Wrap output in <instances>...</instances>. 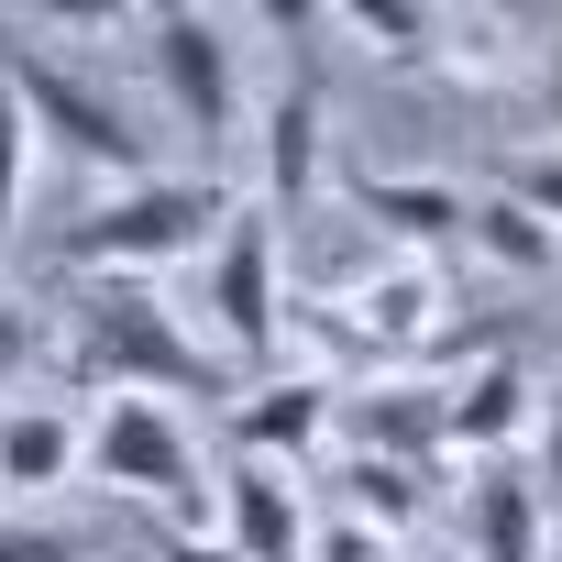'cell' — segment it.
Listing matches in <instances>:
<instances>
[{
    "label": "cell",
    "mask_w": 562,
    "mask_h": 562,
    "mask_svg": "<svg viewBox=\"0 0 562 562\" xmlns=\"http://www.w3.org/2000/svg\"><path fill=\"white\" fill-rule=\"evenodd\" d=\"M342 199H353V221H364L386 254H408V265L463 254V221H474V199H463L452 177H375V166H364Z\"/></svg>",
    "instance_id": "cell-9"
},
{
    "label": "cell",
    "mask_w": 562,
    "mask_h": 562,
    "mask_svg": "<svg viewBox=\"0 0 562 562\" xmlns=\"http://www.w3.org/2000/svg\"><path fill=\"white\" fill-rule=\"evenodd\" d=\"M144 67H155L166 111H177L199 144H232V133H243V56H232V23H221V12L155 0V12H144Z\"/></svg>",
    "instance_id": "cell-6"
},
{
    "label": "cell",
    "mask_w": 562,
    "mask_h": 562,
    "mask_svg": "<svg viewBox=\"0 0 562 562\" xmlns=\"http://www.w3.org/2000/svg\"><path fill=\"white\" fill-rule=\"evenodd\" d=\"M507 199H518L540 232H562V144H540V155H507Z\"/></svg>",
    "instance_id": "cell-21"
},
{
    "label": "cell",
    "mask_w": 562,
    "mask_h": 562,
    "mask_svg": "<svg viewBox=\"0 0 562 562\" xmlns=\"http://www.w3.org/2000/svg\"><path fill=\"white\" fill-rule=\"evenodd\" d=\"M331 430H353V452H375V463L430 474L452 452V375H364V386H342Z\"/></svg>",
    "instance_id": "cell-7"
},
{
    "label": "cell",
    "mask_w": 562,
    "mask_h": 562,
    "mask_svg": "<svg viewBox=\"0 0 562 562\" xmlns=\"http://www.w3.org/2000/svg\"><path fill=\"white\" fill-rule=\"evenodd\" d=\"M155 562H243V551H232V540H188V529H166Z\"/></svg>",
    "instance_id": "cell-25"
},
{
    "label": "cell",
    "mask_w": 562,
    "mask_h": 562,
    "mask_svg": "<svg viewBox=\"0 0 562 562\" xmlns=\"http://www.w3.org/2000/svg\"><path fill=\"white\" fill-rule=\"evenodd\" d=\"M199 310H210V342L232 364H276L288 353V232H276L254 199L232 210V232L199 265Z\"/></svg>",
    "instance_id": "cell-5"
},
{
    "label": "cell",
    "mask_w": 562,
    "mask_h": 562,
    "mask_svg": "<svg viewBox=\"0 0 562 562\" xmlns=\"http://www.w3.org/2000/svg\"><path fill=\"white\" fill-rule=\"evenodd\" d=\"M331 496H342V518H364V529H386V540H408V529L430 518V474L375 463V452H342V463H331Z\"/></svg>",
    "instance_id": "cell-15"
},
{
    "label": "cell",
    "mask_w": 562,
    "mask_h": 562,
    "mask_svg": "<svg viewBox=\"0 0 562 562\" xmlns=\"http://www.w3.org/2000/svg\"><path fill=\"white\" fill-rule=\"evenodd\" d=\"M463 562H551V496L529 463H474L463 485Z\"/></svg>",
    "instance_id": "cell-12"
},
{
    "label": "cell",
    "mask_w": 562,
    "mask_h": 562,
    "mask_svg": "<svg viewBox=\"0 0 562 562\" xmlns=\"http://www.w3.org/2000/svg\"><path fill=\"white\" fill-rule=\"evenodd\" d=\"M310 562H397V540H386V529H364V518H321Z\"/></svg>",
    "instance_id": "cell-23"
},
{
    "label": "cell",
    "mask_w": 562,
    "mask_h": 562,
    "mask_svg": "<svg viewBox=\"0 0 562 562\" xmlns=\"http://www.w3.org/2000/svg\"><path fill=\"white\" fill-rule=\"evenodd\" d=\"M89 474H100L111 496L155 507L166 529L221 540V474L199 463V441L177 430V408H166V397H111V408L89 419Z\"/></svg>",
    "instance_id": "cell-3"
},
{
    "label": "cell",
    "mask_w": 562,
    "mask_h": 562,
    "mask_svg": "<svg viewBox=\"0 0 562 562\" xmlns=\"http://www.w3.org/2000/svg\"><path fill=\"white\" fill-rule=\"evenodd\" d=\"M78 463H89V419H67L56 397H23V408H0V485L45 496V485H67Z\"/></svg>",
    "instance_id": "cell-14"
},
{
    "label": "cell",
    "mask_w": 562,
    "mask_h": 562,
    "mask_svg": "<svg viewBox=\"0 0 562 562\" xmlns=\"http://www.w3.org/2000/svg\"><path fill=\"white\" fill-rule=\"evenodd\" d=\"M34 364H56V331H45V321L12 299V288H0V386H23Z\"/></svg>",
    "instance_id": "cell-22"
},
{
    "label": "cell",
    "mask_w": 562,
    "mask_h": 562,
    "mask_svg": "<svg viewBox=\"0 0 562 562\" xmlns=\"http://www.w3.org/2000/svg\"><path fill=\"white\" fill-rule=\"evenodd\" d=\"M441 67L452 78H507V12H441Z\"/></svg>",
    "instance_id": "cell-19"
},
{
    "label": "cell",
    "mask_w": 562,
    "mask_h": 562,
    "mask_svg": "<svg viewBox=\"0 0 562 562\" xmlns=\"http://www.w3.org/2000/svg\"><path fill=\"white\" fill-rule=\"evenodd\" d=\"M540 133H562V34H551V56H540Z\"/></svg>",
    "instance_id": "cell-26"
},
{
    "label": "cell",
    "mask_w": 562,
    "mask_h": 562,
    "mask_svg": "<svg viewBox=\"0 0 562 562\" xmlns=\"http://www.w3.org/2000/svg\"><path fill=\"white\" fill-rule=\"evenodd\" d=\"M463 254H485V265H507V276H551V265H562V232H540V221H529V210L496 188V199H474Z\"/></svg>",
    "instance_id": "cell-17"
},
{
    "label": "cell",
    "mask_w": 562,
    "mask_h": 562,
    "mask_svg": "<svg viewBox=\"0 0 562 562\" xmlns=\"http://www.w3.org/2000/svg\"><path fill=\"white\" fill-rule=\"evenodd\" d=\"M342 34H364L375 67H441V12L430 0H342Z\"/></svg>",
    "instance_id": "cell-16"
},
{
    "label": "cell",
    "mask_w": 562,
    "mask_h": 562,
    "mask_svg": "<svg viewBox=\"0 0 562 562\" xmlns=\"http://www.w3.org/2000/svg\"><path fill=\"white\" fill-rule=\"evenodd\" d=\"M529 474H540V496H562V397H540V419H529Z\"/></svg>",
    "instance_id": "cell-24"
},
{
    "label": "cell",
    "mask_w": 562,
    "mask_h": 562,
    "mask_svg": "<svg viewBox=\"0 0 562 562\" xmlns=\"http://www.w3.org/2000/svg\"><path fill=\"white\" fill-rule=\"evenodd\" d=\"M0 78H12V100H23V122H34V144H56V155H78V166H100L111 188H144L155 177V144H144V122L89 78V67H67V56H45V45H0Z\"/></svg>",
    "instance_id": "cell-4"
},
{
    "label": "cell",
    "mask_w": 562,
    "mask_h": 562,
    "mask_svg": "<svg viewBox=\"0 0 562 562\" xmlns=\"http://www.w3.org/2000/svg\"><path fill=\"white\" fill-rule=\"evenodd\" d=\"M0 562H100L89 529H56V518H12L0 507Z\"/></svg>",
    "instance_id": "cell-20"
},
{
    "label": "cell",
    "mask_w": 562,
    "mask_h": 562,
    "mask_svg": "<svg viewBox=\"0 0 562 562\" xmlns=\"http://www.w3.org/2000/svg\"><path fill=\"white\" fill-rule=\"evenodd\" d=\"M232 210H243V188H221V177H144V188L89 199L56 232V254L89 276V288H144V276H166V265H210Z\"/></svg>",
    "instance_id": "cell-2"
},
{
    "label": "cell",
    "mask_w": 562,
    "mask_h": 562,
    "mask_svg": "<svg viewBox=\"0 0 562 562\" xmlns=\"http://www.w3.org/2000/svg\"><path fill=\"white\" fill-rule=\"evenodd\" d=\"M529 419H540V386H529L507 353H485V364L452 375V452H463V463H507V452L529 441Z\"/></svg>",
    "instance_id": "cell-13"
},
{
    "label": "cell",
    "mask_w": 562,
    "mask_h": 562,
    "mask_svg": "<svg viewBox=\"0 0 562 562\" xmlns=\"http://www.w3.org/2000/svg\"><path fill=\"white\" fill-rule=\"evenodd\" d=\"M331 408H342V386H331L321 364L265 375V386L232 397V452H243V463H276V474H299V463L331 441Z\"/></svg>",
    "instance_id": "cell-8"
},
{
    "label": "cell",
    "mask_w": 562,
    "mask_h": 562,
    "mask_svg": "<svg viewBox=\"0 0 562 562\" xmlns=\"http://www.w3.org/2000/svg\"><path fill=\"white\" fill-rule=\"evenodd\" d=\"M221 540H232L243 562H310V540H321L310 485L276 474V463H232V474H221Z\"/></svg>",
    "instance_id": "cell-11"
},
{
    "label": "cell",
    "mask_w": 562,
    "mask_h": 562,
    "mask_svg": "<svg viewBox=\"0 0 562 562\" xmlns=\"http://www.w3.org/2000/svg\"><path fill=\"white\" fill-rule=\"evenodd\" d=\"M23 199H34V122L0 78V288H12V254H23Z\"/></svg>",
    "instance_id": "cell-18"
},
{
    "label": "cell",
    "mask_w": 562,
    "mask_h": 562,
    "mask_svg": "<svg viewBox=\"0 0 562 562\" xmlns=\"http://www.w3.org/2000/svg\"><path fill=\"white\" fill-rule=\"evenodd\" d=\"M551 562H562V540H551Z\"/></svg>",
    "instance_id": "cell-27"
},
{
    "label": "cell",
    "mask_w": 562,
    "mask_h": 562,
    "mask_svg": "<svg viewBox=\"0 0 562 562\" xmlns=\"http://www.w3.org/2000/svg\"><path fill=\"white\" fill-rule=\"evenodd\" d=\"M56 375L78 397H232L221 353L155 299V288H78L56 331Z\"/></svg>",
    "instance_id": "cell-1"
},
{
    "label": "cell",
    "mask_w": 562,
    "mask_h": 562,
    "mask_svg": "<svg viewBox=\"0 0 562 562\" xmlns=\"http://www.w3.org/2000/svg\"><path fill=\"white\" fill-rule=\"evenodd\" d=\"M321 155H331V122H321V89L288 78V100L265 111V177H254V210L299 243V221L321 210Z\"/></svg>",
    "instance_id": "cell-10"
}]
</instances>
